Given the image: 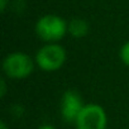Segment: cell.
<instances>
[{"label": "cell", "instance_id": "cell-1", "mask_svg": "<svg viewBox=\"0 0 129 129\" xmlns=\"http://www.w3.org/2000/svg\"><path fill=\"white\" fill-rule=\"evenodd\" d=\"M36 33L42 41L56 43L69 33V23L59 15L46 14L37 20Z\"/></svg>", "mask_w": 129, "mask_h": 129}, {"label": "cell", "instance_id": "cell-2", "mask_svg": "<svg viewBox=\"0 0 129 129\" xmlns=\"http://www.w3.org/2000/svg\"><path fill=\"white\" fill-rule=\"evenodd\" d=\"M67 53L61 44L58 43H47L38 49L36 54L37 66L44 72L58 71L66 62Z\"/></svg>", "mask_w": 129, "mask_h": 129}, {"label": "cell", "instance_id": "cell-3", "mask_svg": "<svg viewBox=\"0 0 129 129\" xmlns=\"http://www.w3.org/2000/svg\"><path fill=\"white\" fill-rule=\"evenodd\" d=\"M3 71L9 79L23 80L34 71V61L24 52H13L4 58Z\"/></svg>", "mask_w": 129, "mask_h": 129}, {"label": "cell", "instance_id": "cell-4", "mask_svg": "<svg viewBox=\"0 0 129 129\" xmlns=\"http://www.w3.org/2000/svg\"><path fill=\"white\" fill-rule=\"evenodd\" d=\"M106 125L108 115L99 104H85L75 121L76 129H106Z\"/></svg>", "mask_w": 129, "mask_h": 129}, {"label": "cell", "instance_id": "cell-5", "mask_svg": "<svg viewBox=\"0 0 129 129\" xmlns=\"http://www.w3.org/2000/svg\"><path fill=\"white\" fill-rule=\"evenodd\" d=\"M85 106L81 95L76 90L64 91L61 101V115L66 123H75L80 111Z\"/></svg>", "mask_w": 129, "mask_h": 129}, {"label": "cell", "instance_id": "cell-6", "mask_svg": "<svg viewBox=\"0 0 129 129\" xmlns=\"http://www.w3.org/2000/svg\"><path fill=\"white\" fill-rule=\"evenodd\" d=\"M89 23L82 18H74L69 22V33L74 38H84L89 33Z\"/></svg>", "mask_w": 129, "mask_h": 129}, {"label": "cell", "instance_id": "cell-7", "mask_svg": "<svg viewBox=\"0 0 129 129\" xmlns=\"http://www.w3.org/2000/svg\"><path fill=\"white\" fill-rule=\"evenodd\" d=\"M119 57H120L121 62L125 64V66H128V67H129V41H128V42H125V43L120 47Z\"/></svg>", "mask_w": 129, "mask_h": 129}, {"label": "cell", "instance_id": "cell-8", "mask_svg": "<svg viewBox=\"0 0 129 129\" xmlns=\"http://www.w3.org/2000/svg\"><path fill=\"white\" fill-rule=\"evenodd\" d=\"M7 95V82H5V79H2L0 80V96L4 98Z\"/></svg>", "mask_w": 129, "mask_h": 129}, {"label": "cell", "instance_id": "cell-9", "mask_svg": "<svg viewBox=\"0 0 129 129\" xmlns=\"http://www.w3.org/2000/svg\"><path fill=\"white\" fill-rule=\"evenodd\" d=\"M8 3H9V0H0V10H2L3 13L7 10V8H8Z\"/></svg>", "mask_w": 129, "mask_h": 129}, {"label": "cell", "instance_id": "cell-10", "mask_svg": "<svg viewBox=\"0 0 129 129\" xmlns=\"http://www.w3.org/2000/svg\"><path fill=\"white\" fill-rule=\"evenodd\" d=\"M38 129H57V128L53 126V125H51V124H43V125H41Z\"/></svg>", "mask_w": 129, "mask_h": 129}, {"label": "cell", "instance_id": "cell-11", "mask_svg": "<svg viewBox=\"0 0 129 129\" xmlns=\"http://www.w3.org/2000/svg\"><path fill=\"white\" fill-rule=\"evenodd\" d=\"M0 129H9V126L7 125V123H5L4 120L0 121Z\"/></svg>", "mask_w": 129, "mask_h": 129}]
</instances>
